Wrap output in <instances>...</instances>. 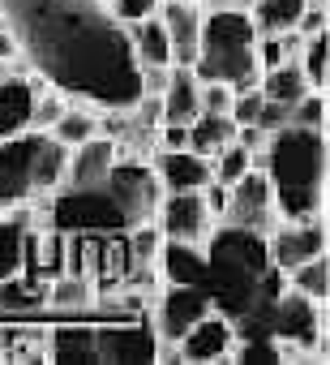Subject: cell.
Instances as JSON below:
<instances>
[{"label": "cell", "instance_id": "obj_36", "mask_svg": "<svg viewBox=\"0 0 330 365\" xmlns=\"http://www.w3.org/2000/svg\"><path fill=\"white\" fill-rule=\"evenodd\" d=\"M287 116H292V108H287V103H275V99H266V95H262V112H257V129H266V133H275V129H283V125H287Z\"/></svg>", "mask_w": 330, "mask_h": 365}, {"label": "cell", "instance_id": "obj_25", "mask_svg": "<svg viewBox=\"0 0 330 365\" xmlns=\"http://www.w3.org/2000/svg\"><path fill=\"white\" fill-rule=\"evenodd\" d=\"M65 172H69V146H60L56 138L43 133L39 150H35V163H31V190L35 198H48L65 185Z\"/></svg>", "mask_w": 330, "mask_h": 365}, {"label": "cell", "instance_id": "obj_15", "mask_svg": "<svg viewBox=\"0 0 330 365\" xmlns=\"http://www.w3.org/2000/svg\"><path fill=\"white\" fill-rule=\"evenodd\" d=\"M163 31L172 43V65L193 69L198 65V39H202V5L198 0H159L154 5Z\"/></svg>", "mask_w": 330, "mask_h": 365}, {"label": "cell", "instance_id": "obj_22", "mask_svg": "<svg viewBox=\"0 0 330 365\" xmlns=\"http://www.w3.org/2000/svg\"><path fill=\"white\" fill-rule=\"evenodd\" d=\"M124 39H129V52L137 65H172V43H168V31H163L159 14L124 22Z\"/></svg>", "mask_w": 330, "mask_h": 365}, {"label": "cell", "instance_id": "obj_18", "mask_svg": "<svg viewBox=\"0 0 330 365\" xmlns=\"http://www.w3.org/2000/svg\"><path fill=\"white\" fill-rule=\"evenodd\" d=\"M48 361H60V365H99L95 322L90 318L48 322Z\"/></svg>", "mask_w": 330, "mask_h": 365}, {"label": "cell", "instance_id": "obj_21", "mask_svg": "<svg viewBox=\"0 0 330 365\" xmlns=\"http://www.w3.org/2000/svg\"><path fill=\"white\" fill-rule=\"evenodd\" d=\"M159 279L163 284H202L206 288V245L163 241V250H159Z\"/></svg>", "mask_w": 330, "mask_h": 365}, {"label": "cell", "instance_id": "obj_27", "mask_svg": "<svg viewBox=\"0 0 330 365\" xmlns=\"http://www.w3.org/2000/svg\"><path fill=\"white\" fill-rule=\"evenodd\" d=\"M232 138H236V120L228 112H198L189 120V150H198L206 159H215Z\"/></svg>", "mask_w": 330, "mask_h": 365}, {"label": "cell", "instance_id": "obj_30", "mask_svg": "<svg viewBox=\"0 0 330 365\" xmlns=\"http://www.w3.org/2000/svg\"><path fill=\"white\" fill-rule=\"evenodd\" d=\"M257 91L266 95V99H275V103H296L304 91H313L309 82H304V73H300V65L296 61H283V65H275V69H262V82H257Z\"/></svg>", "mask_w": 330, "mask_h": 365}, {"label": "cell", "instance_id": "obj_34", "mask_svg": "<svg viewBox=\"0 0 330 365\" xmlns=\"http://www.w3.org/2000/svg\"><path fill=\"white\" fill-rule=\"evenodd\" d=\"M198 99H202V112H232L236 86L232 82H202L198 86Z\"/></svg>", "mask_w": 330, "mask_h": 365}, {"label": "cell", "instance_id": "obj_11", "mask_svg": "<svg viewBox=\"0 0 330 365\" xmlns=\"http://www.w3.org/2000/svg\"><path fill=\"white\" fill-rule=\"evenodd\" d=\"M39 142H43L39 129H22L14 138H0V211L22 207V202L35 198V190H31V163H35Z\"/></svg>", "mask_w": 330, "mask_h": 365}, {"label": "cell", "instance_id": "obj_4", "mask_svg": "<svg viewBox=\"0 0 330 365\" xmlns=\"http://www.w3.org/2000/svg\"><path fill=\"white\" fill-rule=\"evenodd\" d=\"M43 220L60 232H112V228H129L116 194L107 185H65L56 194L43 198Z\"/></svg>", "mask_w": 330, "mask_h": 365}, {"label": "cell", "instance_id": "obj_38", "mask_svg": "<svg viewBox=\"0 0 330 365\" xmlns=\"http://www.w3.org/2000/svg\"><path fill=\"white\" fill-rule=\"evenodd\" d=\"M0 61H22L18 39H14V26H9V18H5V14H0Z\"/></svg>", "mask_w": 330, "mask_h": 365}, {"label": "cell", "instance_id": "obj_16", "mask_svg": "<svg viewBox=\"0 0 330 365\" xmlns=\"http://www.w3.org/2000/svg\"><path fill=\"white\" fill-rule=\"evenodd\" d=\"M150 168H154V176H159L163 194L202 190L206 180L215 176V172H211V159L198 155V150H189V146H181V150H154V155H150Z\"/></svg>", "mask_w": 330, "mask_h": 365}, {"label": "cell", "instance_id": "obj_29", "mask_svg": "<svg viewBox=\"0 0 330 365\" xmlns=\"http://www.w3.org/2000/svg\"><path fill=\"white\" fill-rule=\"evenodd\" d=\"M283 284L296 288V292H304L309 301H321L326 305V297H330V258L317 254V258H304V262L287 267L283 271Z\"/></svg>", "mask_w": 330, "mask_h": 365}, {"label": "cell", "instance_id": "obj_35", "mask_svg": "<svg viewBox=\"0 0 330 365\" xmlns=\"http://www.w3.org/2000/svg\"><path fill=\"white\" fill-rule=\"evenodd\" d=\"M168 78H172V65H137V86H142V95H163Z\"/></svg>", "mask_w": 330, "mask_h": 365}, {"label": "cell", "instance_id": "obj_3", "mask_svg": "<svg viewBox=\"0 0 330 365\" xmlns=\"http://www.w3.org/2000/svg\"><path fill=\"white\" fill-rule=\"evenodd\" d=\"M198 82H232L249 91L262 82L257 65V26L249 9H202V39H198Z\"/></svg>", "mask_w": 330, "mask_h": 365}, {"label": "cell", "instance_id": "obj_17", "mask_svg": "<svg viewBox=\"0 0 330 365\" xmlns=\"http://www.w3.org/2000/svg\"><path fill=\"white\" fill-rule=\"evenodd\" d=\"M116 155H120V146H116V138H107V133H95V138H86L82 146H69L65 185H73V190H82V185H103L107 172H112V163H116ZM65 185H60V190H65Z\"/></svg>", "mask_w": 330, "mask_h": 365}, {"label": "cell", "instance_id": "obj_9", "mask_svg": "<svg viewBox=\"0 0 330 365\" xmlns=\"http://www.w3.org/2000/svg\"><path fill=\"white\" fill-rule=\"evenodd\" d=\"M95 348H99V365H154L159 335L150 318L95 322Z\"/></svg>", "mask_w": 330, "mask_h": 365}, {"label": "cell", "instance_id": "obj_13", "mask_svg": "<svg viewBox=\"0 0 330 365\" xmlns=\"http://www.w3.org/2000/svg\"><path fill=\"white\" fill-rule=\"evenodd\" d=\"M232 344H236V322H232L228 314H219V309H206V314L176 339L185 365H228Z\"/></svg>", "mask_w": 330, "mask_h": 365}, {"label": "cell", "instance_id": "obj_19", "mask_svg": "<svg viewBox=\"0 0 330 365\" xmlns=\"http://www.w3.org/2000/svg\"><path fill=\"white\" fill-rule=\"evenodd\" d=\"M65 271V232L52 224H31L22 241V275L52 279Z\"/></svg>", "mask_w": 330, "mask_h": 365}, {"label": "cell", "instance_id": "obj_2", "mask_svg": "<svg viewBox=\"0 0 330 365\" xmlns=\"http://www.w3.org/2000/svg\"><path fill=\"white\" fill-rule=\"evenodd\" d=\"M253 168H266L279 220H326V129L283 125L253 150Z\"/></svg>", "mask_w": 330, "mask_h": 365}, {"label": "cell", "instance_id": "obj_26", "mask_svg": "<svg viewBox=\"0 0 330 365\" xmlns=\"http://www.w3.org/2000/svg\"><path fill=\"white\" fill-rule=\"evenodd\" d=\"M99 133V108L95 103H82V99H69L65 103V112L52 120V129H48V138H56L60 146H82L86 138H95Z\"/></svg>", "mask_w": 330, "mask_h": 365}, {"label": "cell", "instance_id": "obj_32", "mask_svg": "<svg viewBox=\"0 0 330 365\" xmlns=\"http://www.w3.org/2000/svg\"><path fill=\"white\" fill-rule=\"evenodd\" d=\"M249 168H253V150H245L236 138H232V142H228L215 159H211V172H215L219 185H232V180H240Z\"/></svg>", "mask_w": 330, "mask_h": 365}, {"label": "cell", "instance_id": "obj_24", "mask_svg": "<svg viewBox=\"0 0 330 365\" xmlns=\"http://www.w3.org/2000/svg\"><path fill=\"white\" fill-rule=\"evenodd\" d=\"M95 279L90 275H69V271H60V275H52L48 279V305L43 309H56V314H65V318H86L90 314V305H95Z\"/></svg>", "mask_w": 330, "mask_h": 365}, {"label": "cell", "instance_id": "obj_12", "mask_svg": "<svg viewBox=\"0 0 330 365\" xmlns=\"http://www.w3.org/2000/svg\"><path fill=\"white\" fill-rule=\"evenodd\" d=\"M266 254L275 271H287L304 258L326 254V220H279L266 232Z\"/></svg>", "mask_w": 330, "mask_h": 365}, {"label": "cell", "instance_id": "obj_7", "mask_svg": "<svg viewBox=\"0 0 330 365\" xmlns=\"http://www.w3.org/2000/svg\"><path fill=\"white\" fill-rule=\"evenodd\" d=\"M206 309H215V305H211V292L202 284H159L154 297H150V314L146 318H150L159 339L176 344Z\"/></svg>", "mask_w": 330, "mask_h": 365}, {"label": "cell", "instance_id": "obj_37", "mask_svg": "<svg viewBox=\"0 0 330 365\" xmlns=\"http://www.w3.org/2000/svg\"><path fill=\"white\" fill-rule=\"evenodd\" d=\"M326 31V5H304L296 18V35H317Z\"/></svg>", "mask_w": 330, "mask_h": 365}, {"label": "cell", "instance_id": "obj_28", "mask_svg": "<svg viewBox=\"0 0 330 365\" xmlns=\"http://www.w3.org/2000/svg\"><path fill=\"white\" fill-rule=\"evenodd\" d=\"M296 65H300V73H304V82H309L313 91H326V82H330V35H326V31L300 35Z\"/></svg>", "mask_w": 330, "mask_h": 365}, {"label": "cell", "instance_id": "obj_20", "mask_svg": "<svg viewBox=\"0 0 330 365\" xmlns=\"http://www.w3.org/2000/svg\"><path fill=\"white\" fill-rule=\"evenodd\" d=\"M95 292L107 297L129 279V245H124V228L112 232H95V267H90Z\"/></svg>", "mask_w": 330, "mask_h": 365}, {"label": "cell", "instance_id": "obj_14", "mask_svg": "<svg viewBox=\"0 0 330 365\" xmlns=\"http://www.w3.org/2000/svg\"><path fill=\"white\" fill-rule=\"evenodd\" d=\"M43 86H48V78L35 73L26 61L9 78H0V138H14V133L31 129V112H35V99Z\"/></svg>", "mask_w": 330, "mask_h": 365}, {"label": "cell", "instance_id": "obj_5", "mask_svg": "<svg viewBox=\"0 0 330 365\" xmlns=\"http://www.w3.org/2000/svg\"><path fill=\"white\" fill-rule=\"evenodd\" d=\"M266 327H270V339L275 344L304 348V352H317L326 361V305L321 301H309L304 292L283 288L266 305Z\"/></svg>", "mask_w": 330, "mask_h": 365}, {"label": "cell", "instance_id": "obj_1", "mask_svg": "<svg viewBox=\"0 0 330 365\" xmlns=\"http://www.w3.org/2000/svg\"><path fill=\"white\" fill-rule=\"evenodd\" d=\"M22 61L69 99L99 112L133 108L142 95L124 22L107 0H0Z\"/></svg>", "mask_w": 330, "mask_h": 365}, {"label": "cell", "instance_id": "obj_31", "mask_svg": "<svg viewBox=\"0 0 330 365\" xmlns=\"http://www.w3.org/2000/svg\"><path fill=\"white\" fill-rule=\"evenodd\" d=\"M309 0H253V26L257 35H283V31H296V18Z\"/></svg>", "mask_w": 330, "mask_h": 365}, {"label": "cell", "instance_id": "obj_40", "mask_svg": "<svg viewBox=\"0 0 330 365\" xmlns=\"http://www.w3.org/2000/svg\"><path fill=\"white\" fill-rule=\"evenodd\" d=\"M309 5H330V0H309Z\"/></svg>", "mask_w": 330, "mask_h": 365}, {"label": "cell", "instance_id": "obj_23", "mask_svg": "<svg viewBox=\"0 0 330 365\" xmlns=\"http://www.w3.org/2000/svg\"><path fill=\"white\" fill-rule=\"evenodd\" d=\"M198 86H202V82L193 78V69H181V65H172V78H168V86H163V95H159L163 120H168V125H189V120L202 112Z\"/></svg>", "mask_w": 330, "mask_h": 365}, {"label": "cell", "instance_id": "obj_8", "mask_svg": "<svg viewBox=\"0 0 330 365\" xmlns=\"http://www.w3.org/2000/svg\"><path fill=\"white\" fill-rule=\"evenodd\" d=\"M219 224H236V228H249V232H270L279 224V211H275V185L266 168H249L240 180L228 185V211Z\"/></svg>", "mask_w": 330, "mask_h": 365}, {"label": "cell", "instance_id": "obj_33", "mask_svg": "<svg viewBox=\"0 0 330 365\" xmlns=\"http://www.w3.org/2000/svg\"><path fill=\"white\" fill-rule=\"evenodd\" d=\"M292 125H304V129H326V91H304L296 103H292Z\"/></svg>", "mask_w": 330, "mask_h": 365}, {"label": "cell", "instance_id": "obj_6", "mask_svg": "<svg viewBox=\"0 0 330 365\" xmlns=\"http://www.w3.org/2000/svg\"><path fill=\"white\" fill-rule=\"evenodd\" d=\"M103 185L116 194V202H120V211H124L129 224L154 220V207L163 198V185H159L150 159H142V155H116V163H112V172H107Z\"/></svg>", "mask_w": 330, "mask_h": 365}, {"label": "cell", "instance_id": "obj_39", "mask_svg": "<svg viewBox=\"0 0 330 365\" xmlns=\"http://www.w3.org/2000/svg\"><path fill=\"white\" fill-rule=\"evenodd\" d=\"M202 9H253V0H198Z\"/></svg>", "mask_w": 330, "mask_h": 365}, {"label": "cell", "instance_id": "obj_10", "mask_svg": "<svg viewBox=\"0 0 330 365\" xmlns=\"http://www.w3.org/2000/svg\"><path fill=\"white\" fill-rule=\"evenodd\" d=\"M154 224L163 241H185V245H206L215 232V220L202 202V190H181V194H163L154 207Z\"/></svg>", "mask_w": 330, "mask_h": 365}]
</instances>
